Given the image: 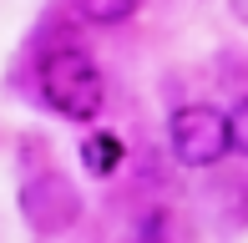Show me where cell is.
<instances>
[{
    "label": "cell",
    "instance_id": "5b68a950",
    "mask_svg": "<svg viewBox=\"0 0 248 243\" xmlns=\"http://www.w3.org/2000/svg\"><path fill=\"white\" fill-rule=\"evenodd\" d=\"M76 10L92 26H122V20H132L142 10V0H76Z\"/></svg>",
    "mask_w": 248,
    "mask_h": 243
},
{
    "label": "cell",
    "instance_id": "8992f818",
    "mask_svg": "<svg viewBox=\"0 0 248 243\" xmlns=\"http://www.w3.org/2000/svg\"><path fill=\"white\" fill-rule=\"evenodd\" d=\"M228 152L248 157V96H243V102L228 112Z\"/></svg>",
    "mask_w": 248,
    "mask_h": 243
},
{
    "label": "cell",
    "instance_id": "3957f363",
    "mask_svg": "<svg viewBox=\"0 0 248 243\" xmlns=\"http://www.w3.org/2000/svg\"><path fill=\"white\" fill-rule=\"evenodd\" d=\"M20 213H26V223L36 228V233H66V228L76 223V213H81V197H76V187L61 178V172H41V178H31L20 187Z\"/></svg>",
    "mask_w": 248,
    "mask_h": 243
},
{
    "label": "cell",
    "instance_id": "277c9868",
    "mask_svg": "<svg viewBox=\"0 0 248 243\" xmlns=\"http://www.w3.org/2000/svg\"><path fill=\"white\" fill-rule=\"evenodd\" d=\"M81 162H86V172H96V178H111L117 162H122V142L111 137V132H96V137L81 142Z\"/></svg>",
    "mask_w": 248,
    "mask_h": 243
},
{
    "label": "cell",
    "instance_id": "6da1fadb",
    "mask_svg": "<svg viewBox=\"0 0 248 243\" xmlns=\"http://www.w3.org/2000/svg\"><path fill=\"white\" fill-rule=\"evenodd\" d=\"M41 91L66 122H96L101 112V71L76 46H61L41 61Z\"/></svg>",
    "mask_w": 248,
    "mask_h": 243
},
{
    "label": "cell",
    "instance_id": "7a4b0ae2",
    "mask_svg": "<svg viewBox=\"0 0 248 243\" xmlns=\"http://www.w3.org/2000/svg\"><path fill=\"white\" fill-rule=\"evenodd\" d=\"M167 142H172V157L183 167H218L228 157V117L218 106H177L167 122Z\"/></svg>",
    "mask_w": 248,
    "mask_h": 243
},
{
    "label": "cell",
    "instance_id": "52a82bcc",
    "mask_svg": "<svg viewBox=\"0 0 248 243\" xmlns=\"http://www.w3.org/2000/svg\"><path fill=\"white\" fill-rule=\"evenodd\" d=\"M233 15H238L243 26H248V0H233Z\"/></svg>",
    "mask_w": 248,
    "mask_h": 243
}]
</instances>
